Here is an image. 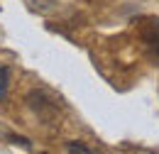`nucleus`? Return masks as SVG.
<instances>
[{
  "instance_id": "nucleus-1",
  "label": "nucleus",
  "mask_w": 159,
  "mask_h": 154,
  "mask_svg": "<svg viewBox=\"0 0 159 154\" xmlns=\"http://www.w3.org/2000/svg\"><path fill=\"white\" fill-rule=\"evenodd\" d=\"M139 37L144 42L147 52L159 61V17H147L142 29H139Z\"/></svg>"
},
{
  "instance_id": "nucleus-2",
  "label": "nucleus",
  "mask_w": 159,
  "mask_h": 154,
  "mask_svg": "<svg viewBox=\"0 0 159 154\" xmlns=\"http://www.w3.org/2000/svg\"><path fill=\"white\" fill-rule=\"evenodd\" d=\"M7 83H10V71H7L5 64H0V100L7 93Z\"/></svg>"
},
{
  "instance_id": "nucleus-3",
  "label": "nucleus",
  "mask_w": 159,
  "mask_h": 154,
  "mask_svg": "<svg viewBox=\"0 0 159 154\" xmlns=\"http://www.w3.org/2000/svg\"><path fill=\"white\" fill-rule=\"evenodd\" d=\"M66 152L69 154H98V152H93L91 147L81 144V142H69V144H66Z\"/></svg>"
},
{
  "instance_id": "nucleus-4",
  "label": "nucleus",
  "mask_w": 159,
  "mask_h": 154,
  "mask_svg": "<svg viewBox=\"0 0 159 154\" xmlns=\"http://www.w3.org/2000/svg\"><path fill=\"white\" fill-rule=\"evenodd\" d=\"M42 154H47V152H42Z\"/></svg>"
}]
</instances>
